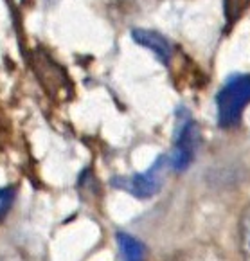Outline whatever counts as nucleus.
Returning <instances> with one entry per match:
<instances>
[{"mask_svg":"<svg viewBox=\"0 0 250 261\" xmlns=\"http://www.w3.org/2000/svg\"><path fill=\"white\" fill-rule=\"evenodd\" d=\"M197 141H198V130L197 126L189 121L184 128L180 130L175 142V150H173V157H171L170 164L175 169L182 171L185 169L192 161V155H195V148H197Z\"/></svg>","mask_w":250,"mask_h":261,"instance_id":"nucleus-4","label":"nucleus"},{"mask_svg":"<svg viewBox=\"0 0 250 261\" xmlns=\"http://www.w3.org/2000/svg\"><path fill=\"white\" fill-rule=\"evenodd\" d=\"M165 162H168V157H160L151 166L150 171L138 173L130 178H116L112 184L138 196V198H150V196L157 195L158 189L162 188V169H164Z\"/></svg>","mask_w":250,"mask_h":261,"instance_id":"nucleus-3","label":"nucleus"},{"mask_svg":"<svg viewBox=\"0 0 250 261\" xmlns=\"http://www.w3.org/2000/svg\"><path fill=\"white\" fill-rule=\"evenodd\" d=\"M15 196H16V189L13 186L0 188V220L9 213L13 202H15Z\"/></svg>","mask_w":250,"mask_h":261,"instance_id":"nucleus-8","label":"nucleus"},{"mask_svg":"<svg viewBox=\"0 0 250 261\" xmlns=\"http://www.w3.org/2000/svg\"><path fill=\"white\" fill-rule=\"evenodd\" d=\"M131 38H133L138 45L153 50L160 62L168 63L171 60V54H173L171 43L162 35H158V33L150 31V29H133V31H131Z\"/></svg>","mask_w":250,"mask_h":261,"instance_id":"nucleus-5","label":"nucleus"},{"mask_svg":"<svg viewBox=\"0 0 250 261\" xmlns=\"http://www.w3.org/2000/svg\"><path fill=\"white\" fill-rule=\"evenodd\" d=\"M250 103V76L241 74L221 87L216 96V108H218L219 126L231 128L238 124L245 107Z\"/></svg>","mask_w":250,"mask_h":261,"instance_id":"nucleus-1","label":"nucleus"},{"mask_svg":"<svg viewBox=\"0 0 250 261\" xmlns=\"http://www.w3.org/2000/svg\"><path fill=\"white\" fill-rule=\"evenodd\" d=\"M239 252L243 261H250V202L239 216Z\"/></svg>","mask_w":250,"mask_h":261,"instance_id":"nucleus-7","label":"nucleus"},{"mask_svg":"<svg viewBox=\"0 0 250 261\" xmlns=\"http://www.w3.org/2000/svg\"><path fill=\"white\" fill-rule=\"evenodd\" d=\"M117 243H119L121 256L124 261H144L146 259V247L138 242L135 236L126 232H117Z\"/></svg>","mask_w":250,"mask_h":261,"instance_id":"nucleus-6","label":"nucleus"},{"mask_svg":"<svg viewBox=\"0 0 250 261\" xmlns=\"http://www.w3.org/2000/svg\"><path fill=\"white\" fill-rule=\"evenodd\" d=\"M33 67L38 76L40 83L43 85V89L50 94V96H60L62 94H69L70 96V81L65 70L54 62L49 54L36 50L33 54Z\"/></svg>","mask_w":250,"mask_h":261,"instance_id":"nucleus-2","label":"nucleus"},{"mask_svg":"<svg viewBox=\"0 0 250 261\" xmlns=\"http://www.w3.org/2000/svg\"><path fill=\"white\" fill-rule=\"evenodd\" d=\"M250 6V0H225V15L229 22H234Z\"/></svg>","mask_w":250,"mask_h":261,"instance_id":"nucleus-9","label":"nucleus"}]
</instances>
